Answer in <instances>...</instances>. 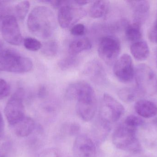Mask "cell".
<instances>
[{
    "label": "cell",
    "mask_w": 157,
    "mask_h": 157,
    "mask_svg": "<svg viewBox=\"0 0 157 157\" xmlns=\"http://www.w3.org/2000/svg\"><path fill=\"white\" fill-rule=\"evenodd\" d=\"M69 93L72 99L77 100L76 112L85 122L92 120L97 109L96 93L93 88L86 82L78 81L71 84Z\"/></svg>",
    "instance_id": "cell-1"
},
{
    "label": "cell",
    "mask_w": 157,
    "mask_h": 157,
    "mask_svg": "<svg viewBox=\"0 0 157 157\" xmlns=\"http://www.w3.org/2000/svg\"><path fill=\"white\" fill-rule=\"evenodd\" d=\"M27 26L30 32L36 37L48 38L56 30V16L52 10L47 6H36L29 15Z\"/></svg>",
    "instance_id": "cell-2"
},
{
    "label": "cell",
    "mask_w": 157,
    "mask_h": 157,
    "mask_svg": "<svg viewBox=\"0 0 157 157\" xmlns=\"http://www.w3.org/2000/svg\"><path fill=\"white\" fill-rule=\"evenodd\" d=\"M33 62L14 49H4L0 53V71L25 73L32 70Z\"/></svg>",
    "instance_id": "cell-3"
},
{
    "label": "cell",
    "mask_w": 157,
    "mask_h": 157,
    "mask_svg": "<svg viewBox=\"0 0 157 157\" xmlns=\"http://www.w3.org/2000/svg\"><path fill=\"white\" fill-rule=\"evenodd\" d=\"M137 129L127 126L124 123L119 125L113 132L112 142L118 149L133 154L142 151L141 144L136 137Z\"/></svg>",
    "instance_id": "cell-4"
},
{
    "label": "cell",
    "mask_w": 157,
    "mask_h": 157,
    "mask_svg": "<svg viewBox=\"0 0 157 157\" xmlns=\"http://www.w3.org/2000/svg\"><path fill=\"white\" fill-rule=\"evenodd\" d=\"M124 112V108L120 102L109 94L102 97L99 112V121L111 127V124L118 121Z\"/></svg>",
    "instance_id": "cell-5"
},
{
    "label": "cell",
    "mask_w": 157,
    "mask_h": 157,
    "mask_svg": "<svg viewBox=\"0 0 157 157\" xmlns=\"http://www.w3.org/2000/svg\"><path fill=\"white\" fill-rule=\"evenodd\" d=\"M135 78L137 89L142 95L152 96L157 92V76L147 65L141 64L136 66Z\"/></svg>",
    "instance_id": "cell-6"
},
{
    "label": "cell",
    "mask_w": 157,
    "mask_h": 157,
    "mask_svg": "<svg viewBox=\"0 0 157 157\" xmlns=\"http://www.w3.org/2000/svg\"><path fill=\"white\" fill-rule=\"evenodd\" d=\"M24 96L25 91L22 88H19L12 95L5 108L6 118L12 126L25 116V106L23 103Z\"/></svg>",
    "instance_id": "cell-7"
},
{
    "label": "cell",
    "mask_w": 157,
    "mask_h": 157,
    "mask_svg": "<svg viewBox=\"0 0 157 157\" xmlns=\"http://www.w3.org/2000/svg\"><path fill=\"white\" fill-rule=\"evenodd\" d=\"M121 51V42L115 37L105 36L100 41L98 53L101 60L108 65H114Z\"/></svg>",
    "instance_id": "cell-8"
},
{
    "label": "cell",
    "mask_w": 157,
    "mask_h": 157,
    "mask_svg": "<svg viewBox=\"0 0 157 157\" xmlns=\"http://www.w3.org/2000/svg\"><path fill=\"white\" fill-rule=\"evenodd\" d=\"M85 9L74 4L73 1L59 8L58 21L60 26L63 29L72 27L79 20L86 15Z\"/></svg>",
    "instance_id": "cell-9"
},
{
    "label": "cell",
    "mask_w": 157,
    "mask_h": 157,
    "mask_svg": "<svg viewBox=\"0 0 157 157\" xmlns=\"http://www.w3.org/2000/svg\"><path fill=\"white\" fill-rule=\"evenodd\" d=\"M1 31L4 39L9 44L18 46L23 42L21 30L14 16L7 14L4 17L1 23Z\"/></svg>",
    "instance_id": "cell-10"
},
{
    "label": "cell",
    "mask_w": 157,
    "mask_h": 157,
    "mask_svg": "<svg viewBox=\"0 0 157 157\" xmlns=\"http://www.w3.org/2000/svg\"><path fill=\"white\" fill-rule=\"evenodd\" d=\"M113 71L119 81L124 83L131 82L134 77L135 70L131 56L126 53L122 55L114 64Z\"/></svg>",
    "instance_id": "cell-11"
},
{
    "label": "cell",
    "mask_w": 157,
    "mask_h": 157,
    "mask_svg": "<svg viewBox=\"0 0 157 157\" xmlns=\"http://www.w3.org/2000/svg\"><path fill=\"white\" fill-rule=\"evenodd\" d=\"M74 157H95L97 149L91 138L86 135H78L73 147Z\"/></svg>",
    "instance_id": "cell-12"
},
{
    "label": "cell",
    "mask_w": 157,
    "mask_h": 157,
    "mask_svg": "<svg viewBox=\"0 0 157 157\" xmlns=\"http://www.w3.org/2000/svg\"><path fill=\"white\" fill-rule=\"evenodd\" d=\"M127 2L133 13L134 23L142 26L149 15V2L147 1H128Z\"/></svg>",
    "instance_id": "cell-13"
},
{
    "label": "cell",
    "mask_w": 157,
    "mask_h": 157,
    "mask_svg": "<svg viewBox=\"0 0 157 157\" xmlns=\"http://www.w3.org/2000/svg\"><path fill=\"white\" fill-rule=\"evenodd\" d=\"M85 73L93 82L102 84L106 79V73L102 65L98 61H92L88 64L85 69Z\"/></svg>",
    "instance_id": "cell-14"
},
{
    "label": "cell",
    "mask_w": 157,
    "mask_h": 157,
    "mask_svg": "<svg viewBox=\"0 0 157 157\" xmlns=\"http://www.w3.org/2000/svg\"><path fill=\"white\" fill-rule=\"evenodd\" d=\"M135 110L139 116L149 119L157 114V105L152 101L147 100H140L136 102Z\"/></svg>",
    "instance_id": "cell-15"
},
{
    "label": "cell",
    "mask_w": 157,
    "mask_h": 157,
    "mask_svg": "<svg viewBox=\"0 0 157 157\" xmlns=\"http://www.w3.org/2000/svg\"><path fill=\"white\" fill-rule=\"evenodd\" d=\"M13 126L17 135L21 137H26L35 130V122L32 118L25 116Z\"/></svg>",
    "instance_id": "cell-16"
},
{
    "label": "cell",
    "mask_w": 157,
    "mask_h": 157,
    "mask_svg": "<svg viewBox=\"0 0 157 157\" xmlns=\"http://www.w3.org/2000/svg\"><path fill=\"white\" fill-rule=\"evenodd\" d=\"M130 50L134 58L138 61L146 60L150 53V50L147 43L143 41L133 43L131 45Z\"/></svg>",
    "instance_id": "cell-17"
},
{
    "label": "cell",
    "mask_w": 157,
    "mask_h": 157,
    "mask_svg": "<svg viewBox=\"0 0 157 157\" xmlns=\"http://www.w3.org/2000/svg\"><path fill=\"white\" fill-rule=\"evenodd\" d=\"M91 47L92 44L89 39L86 37L78 38L70 43L69 52L71 55H76L82 52L90 49Z\"/></svg>",
    "instance_id": "cell-18"
},
{
    "label": "cell",
    "mask_w": 157,
    "mask_h": 157,
    "mask_svg": "<svg viewBox=\"0 0 157 157\" xmlns=\"http://www.w3.org/2000/svg\"><path fill=\"white\" fill-rule=\"evenodd\" d=\"M109 8V1H94L90 8V16L92 18H100L107 14Z\"/></svg>",
    "instance_id": "cell-19"
},
{
    "label": "cell",
    "mask_w": 157,
    "mask_h": 157,
    "mask_svg": "<svg viewBox=\"0 0 157 157\" xmlns=\"http://www.w3.org/2000/svg\"><path fill=\"white\" fill-rule=\"evenodd\" d=\"M125 35L129 41L133 43L141 41L142 37L141 25L134 22L132 24H128L125 28Z\"/></svg>",
    "instance_id": "cell-20"
},
{
    "label": "cell",
    "mask_w": 157,
    "mask_h": 157,
    "mask_svg": "<svg viewBox=\"0 0 157 157\" xmlns=\"http://www.w3.org/2000/svg\"><path fill=\"white\" fill-rule=\"evenodd\" d=\"M142 95L139 90L132 88H124L119 90L118 96L124 102L131 103Z\"/></svg>",
    "instance_id": "cell-21"
},
{
    "label": "cell",
    "mask_w": 157,
    "mask_h": 157,
    "mask_svg": "<svg viewBox=\"0 0 157 157\" xmlns=\"http://www.w3.org/2000/svg\"><path fill=\"white\" fill-rule=\"evenodd\" d=\"M41 49L43 54L49 57H52L57 54L59 47L56 41H49L42 44Z\"/></svg>",
    "instance_id": "cell-22"
},
{
    "label": "cell",
    "mask_w": 157,
    "mask_h": 157,
    "mask_svg": "<svg viewBox=\"0 0 157 157\" xmlns=\"http://www.w3.org/2000/svg\"><path fill=\"white\" fill-rule=\"evenodd\" d=\"M30 8V3L29 1H22L17 3L15 7V12L17 17L20 20L25 18Z\"/></svg>",
    "instance_id": "cell-23"
},
{
    "label": "cell",
    "mask_w": 157,
    "mask_h": 157,
    "mask_svg": "<svg viewBox=\"0 0 157 157\" xmlns=\"http://www.w3.org/2000/svg\"><path fill=\"white\" fill-rule=\"evenodd\" d=\"M23 43L25 49L31 51H37L42 48V43L35 38H26Z\"/></svg>",
    "instance_id": "cell-24"
},
{
    "label": "cell",
    "mask_w": 157,
    "mask_h": 157,
    "mask_svg": "<svg viewBox=\"0 0 157 157\" xmlns=\"http://www.w3.org/2000/svg\"><path fill=\"white\" fill-rule=\"evenodd\" d=\"M124 123L127 126L137 129L144 124V121L138 116L130 115L126 117Z\"/></svg>",
    "instance_id": "cell-25"
},
{
    "label": "cell",
    "mask_w": 157,
    "mask_h": 157,
    "mask_svg": "<svg viewBox=\"0 0 157 157\" xmlns=\"http://www.w3.org/2000/svg\"><path fill=\"white\" fill-rule=\"evenodd\" d=\"M10 86L8 83L2 78H0V100L5 98L10 94Z\"/></svg>",
    "instance_id": "cell-26"
},
{
    "label": "cell",
    "mask_w": 157,
    "mask_h": 157,
    "mask_svg": "<svg viewBox=\"0 0 157 157\" xmlns=\"http://www.w3.org/2000/svg\"><path fill=\"white\" fill-rule=\"evenodd\" d=\"M77 62H78L75 58L73 57L65 58L60 61L59 66L63 70H65L75 66Z\"/></svg>",
    "instance_id": "cell-27"
},
{
    "label": "cell",
    "mask_w": 157,
    "mask_h": 157,
    "mask_svg": "<svg viewBox=\"0 0 157 157\" xmlns=\"http://www.w3.org/2000/svg\"><path fill=\"white\" fill-rule=\"evenodd\" d=\"M148 36L151 42L157 44V15L154 23L149 29Z\"/></svg>",
    "instance_id": "cell-28"
},
{
    "label": "cell",
    "mask_w": 157,
    "mask_h": 157,
    "mask_svg": "<svg viewBox=\"0 0 157 157\" xmlns=\"http://www.w3.org/2000/svg\"><path fill=\"white\" fill-rule=\"evenodd\" d=\"M86 27L82 24H77L75 25L71 29L72 35L75 36H81L86 33Z\"/></svg>",
    "instance_id": "cell-29"
},
{
    "label": "cell",
    "mask_w": 157,
    "mask_h": 157,
    "mask_svg": "<svg viewBox=\"0 0 157 157\" xmlns=\"http://www.w3.org/2000/svg\"><path fill=\"white\" fill-rule=\"evenodd\" d=\"M80 131V126L78 123H73L69 126L68 132L71 135H76L79 134Z\"/></svg>",
    "instance_id": "cell-30"
},
{
    "label": "cell",
    "mask_w": 157,
    "mask_h": 157,
    "mask_svg": "<svg viewBox=\"0 0 157 157\" xmlns=\"http://www.w3.org/2000/svg\"><path fill=\"white\" fill-rule=\"evenodd\" d=\"M4 128V123L2 115L0 112V140L2 137L3 134Z\"/></svg>",
    "instance_id": "cell-31"
},
{
    "label": "cell",
    "mask_w": 157,
    "mask_h": 157,
    "mask_svg": "<svg viewBox=\"0 0 157 157\" xmlns=\"http://www.w3.org/2000/svg\"><path fill=\"white\" fill-rule=\"evenodd\" d=\"M74 3L75 5L77 6H81L85 5L89 3L92 2L93 1H82V0H78V1H74Z\"/></svg>",
    "instance_id": "cell-32"
},
{
    "label": "cell",
    "mask_w": 157,
    "mask_h": 157,
    "mask_svg": "<svg viewBox=\"0 0 157 157\" xmlns=\"http://www.w3.org/2000/svg\"><path fill=\"white\" fill-rule=\"evenodd\" d=\"M46 93V89H45V88L42 87L40 88V90L39 92V95L40 96L43 97L45 96Z\"/></svg>",
    "instance_id": "cell-33"
},
{
    "label": "cell",
    "mask_w": 157,
    "mask_h": 157,
    "mask_svg": "<svg viewBox=\"0 0 157 157\" xmlns=\"http://www.w3.org/2000/svg\"><path fill=\"white\" fill-rule=\"evenodd\" d=\"M3 49L2 43V41H0V53H1V52L3 50Z\"/></svg>",
    "instance_id": "cell-34"
},
{
    "label": "cell",
    "mask_w": 157,
    "mask_h": 157,
    "mask_svg": "<svg viewBox=\"0 0 157 157\" xmlns=\"http://www.w3.org/2000/svg\"><path fill=\"white\" fill-rule=\"evenodd\" d=\"M156 63H157V55H156Z\"/></svg>",
    "instance_id": "cell-35"
}]
</instances>
